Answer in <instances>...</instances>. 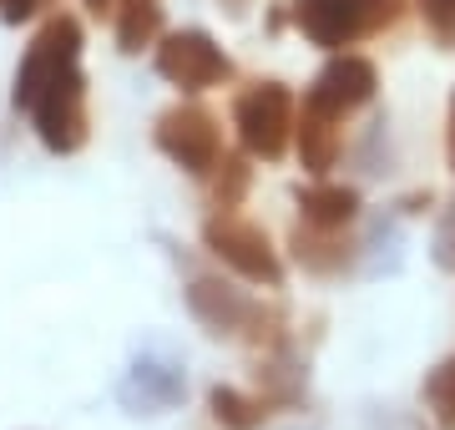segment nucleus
Instances as JSON below:
<instances>
[{"mask_svg": "<svg viewBox=\"0 0 455 430\" xmlns=\"http://www.w3.org/2000/svg\"><path fill=\"white\" fill-rule=\"evenodd\" d=\"M157 71L182 92H208V86L233 76V61L208 31H172L157 46Z\"/></svg>", "mask_w": 455, "mask_h": 430, "instance_id": "nucleus-6", "label": "nucleus"}, {"mask_svg": "<svg viewBox=\"0 0 455 430\" xmlns=\"http://www.w3.org/2000/svg\"><path fill=\"white\" fill-rule=\"evenodd\" d=\"M228 5H233V11H243V5H248V0H228Z\"/></svg>", "mask_w": 455, "mask_h": 430, "instance_id": "nucleus-22", "label": "nucleus"}, {"mask_svg": "<svg viewBox=\"0 0 455 430\" xmlns=\"http://www.w3.org/2000/svg\"><path fill=\"white\" fill-rule=\"evenodd\" d=\"M299 208H304V223H314V228H349L359 213V193L319 182V187H299Z\"/></svg>", "mask_w": 455, "mask_h": 430, "instance_id": "nucleus-12", "label": "nucleus"}, {"mask_svg": "<svg viewBox=\"0 0 455 430\" xmlns=\"http://www.w3.org/2000/svg\"><path fill=\"white\" fill-rule=\"evenodd\" d=\"M86 5H97V11H101V5H112V0H86Z\"/></svg>", "mask_w": 455, "mask_h": 430, "instance_id": "nucleus-23", "label": "nucleus"}, {"mask_svg": "<svg viewBox=\"0 0 455 430\" xmlns=\"http://www.w3.org/2000/svg\"><path fill=\"white\" fill-rule=\"evenodd\" d=\"M218 167H223V178H218V208H233V203L243 198V187H248V167L243 157H218Z\"/></svg>", "mask_w": 455, "mask_h": 430, "instance_id": "nucleus-17", "label": "nucleus"}, {"mask_svg": "<svg viewBox=\"0 0 455 430\" xmlns=\"http://www.w3.org/2000/svg\"><path fill=\"white\" fill-rule=\"evenodd\" d=\"M82 61V26L71 16H56L41 26V36L31 41V51H26V61H20L16 71V107H26L31 112L36 97L46 92L61 71H71Z\"/></svg>", "mask_w": 455, "mask_h": 430, "instance_id": "nucleus-3", "label": "nucleus"}, {"mask_svg": "<svg viewBox=\"0 0 455 430\" xmlns=\"http://www.w3.org/2000/svg\"><path fill=\"white\" fill-rule=\"evenodd\" d=\"M425 400H430L435 426L440 430H455V354H445V360L425 375Z\"/></svg>", "mask_w": 455, "mask_h": 430, "instance_id": "nucleus-16", "label": "nucleus"}, {"mask_svg": "<svg viewBox=\"0 0 455 430\" xmlns=\"http://www.w3.org/2000/svg\"><path fill=\"white\" fill-rule=\"evenodd\" d=\"M188 309H193V319L208 334H238L248 319H259V304H253L243 289H233V283H223V279H193Z\"/></svg>", "mask_w": 455, "mask_h": 430, "instance_id": "nucleus-9", "label": "nucleus"}, {"mask_svg": "<svg viewBox=\"0 0 455 430\" xmlns=\"http://www.w3.org/2000/svg\"><path fill=\"white\" fill-rule=\"evenodd\" d=\"M339 122L344 116H334L329 107H319L314 97H304V112H299V122H293V137H299V163L309 167L314 178L329 172L334 157H339Z\"/></svg>", "mask_w": 455, "mask_h": 430, "instance_id": "nucleus-10", "label": "nucleus"}, {"mask_svg": "<svg viewBox=\"0 0 455 430\" xmlns=\"http://www.w3.org/2000/svg\"><path fill=\"white\" fill-rule=\"evenodd\" d=\"M374 86H379L374 61H364V56H334V61L314 76L309 97L319 101V107H329L334 116H349L355 107H364V101L374 97Z\"/></svg>", "mask_w": 455, "mask_h": 430, "instance_id": "nucleus-8", "label": "nucleus"}, {"mask_svg": "<svg viewBox=\"0 0 455 430\" xmlns=\"http://www.w3.org/2000/svg\"><path fill=\"white\" fill-rule=\"evenodd\" d=\"M435 264L455 274V203L445 208V218H440V228H435Z\"/></svg>", "mask_w": 455, "mask_h": 430, "instance_id": "nucleus-19", "label": "nucleus"}, {"mask_svg": "<svg viewBox=\"0 0 455 430\" xmlns=\"http://www.w3.org/2000/svg\"><path fill=\"white\" fill-rule=\"evenodd\" d=\"M36 132L51 152H82L86 147V76L82 67L61 71L56 82L36 97Z\"/></svg>", "mask_w": 455, "mask_h": 430, "instance_id": "nucleus-5", "label": "nucleus"}, {"mask_svg": "<svg viewBox=\"0 0 455 430\" xmlns=\"http://www.w3.org/2000/svg\"><path fill=\"white\" fill-rule=\"evenodd\" d=\"M157 31H163V0H122L116 5V46L127 56L152 46Z\"/></svg>", "mask_w": 455, "mask_h": 430, "instance_id": "nucleus-14", "label": "nucleus"}, {"mask_svg": "<svg viewBox=\"0 0 455 430\" xmlns=\"http://www.w3.org/2000/svg\"><path fill=\"white\" fill-rule=\"evenodd\" d=\"M420 16L440 46H455V0H420Z\"/></svg>", "mask_w": 455, "mask_h": 430, "instance_id": "nucleus-18", "label": "nucleus"}, {"mask_svg": "<svg viewBox=\"0 0 455 430\" xmlns=\"http://www.w3.org/2000/svg\"><path fill=\"white\" fill-rule=\"evenodd\" d=\"M182 390H188V385H182V370L157 364V360H137L132 380L122 385V405H127L132 415H157V410H167V405H178Z\"/></svg>", "mask_w": 455, "mask_h": 430, "instance_id": "nucleus-11", "label": "nucleus"}, {"mask_svg": "<svg viewBox=\"0 0 455 430\" xmlns=\"http://www.w3.org/2000/svg\"><path fill=\"white\" fill-rule=\"evenodd\" d=\"M451 167H455V97H451Z\"/></svg>", "mask_w": 455, "mask_h": 430, "instance_id": "nucleus-21", "label": "nucleus"}, {"mask_svg": "<svg viewBox=\"0 0 455 430\" xmlns=\"http://www.w3.org/2000/svg\"><path fill=\"white\" fill-rule=\"evenodd\" d=\"M405 0H299V31L309 36L314 46H329L339 51L359 36H374L395 26Z\"/></svg>", "mask_w": 455, "mask_h": 430, "instance_id": "nucleus-1", "label": "nucleus"}, {"mask_svg": "<svg viewBox=\"0 0 455 430\" xmlns=\"http://www.w3.org/2000/svg\"><path fill=\"white\" fill-rule=\"evenodd\" d=\"M203 243L208 253H218L233 274H243L248 283H268L274 289L283 279V264H278L274 243H268V233L259 223H243V218H208V228H203Z\"/></svg>", "mask_w": 455, "mask_h": 430, "instance_id": "nucleus-4", "label": "nucleus"}, {"mask_svg": "<svg viewBox=\"0 0 455 430\" xmlns=\"http://www.w3.org/2000/svg\"><path fill=\"white\" fill-rule=\"evenodd\" d=\"M293 253H299V264L309 274H344L349 259H355L349 243H339V228H314V223H304L293 233Z\"/></svg>", "mask_w": 455, "mask_h": 430, "instance_id": "nucleus-13", "label": "nucleus"}, {"mask_svg": "<svg viewBox=\"0 0 455 430\" xmlns=\"http://www.w3.org/2000/svg\"><path fill=\"white\" fill-rule=\"evenodd\" d=\"M208 410L223 430H259L263 415H268L263 400H248V395H238V390H228V385H212L208 390Z\"/></svg>", "mask_w": 455, "mask_h": 430, "instance_id": "nucleus-15", "label": "nucleus"}, {"mask_svg": "<svg viewBox=\"0 0 455 430\" xmlns=\"http://www.w3.org/2000/svg\"><path fill=\"white\" fill-rule=\"evenodd\" d=\"M233 122H238V137H243V147L263 163H278L283 152H289V137H293V97L283 82H259L253 92L238 97L233 107Z\"/></svg>", "mask_w": 455, "mask_h": 430, "instance_id": "nucleus-2", "label": "nucleus"}, {"mask_svg": "<svg viewBox=\"0 0 455 430\" xmlns=\"http://www.w3.org/2000/svg\"><path fill=\"white\" fill-rule=\"evenodd\" d=\"M157 147L182 167V172H212L218 157H223V137H218V122L203 107H172V112L157 116Z\"/></svg>", "mask_w": 455, "mask_h": 430, "instance_id": "nucleus-7", "label": "nucleus"}, {"mask_svg": "<svg viewBox=\"0 0 455 430\" xmlns=\"http://www.w3.org/2000/svg\"><path fill=\"white\" fill-rule=\"evenodd\" d=\"M31 11H36V0H0V20H5V26H20Z\"/></svg>", "mask_w": 455, "mask_h": 430, "instance_id": "nucleus-20", "label": "nucleus"}]
</instances>
